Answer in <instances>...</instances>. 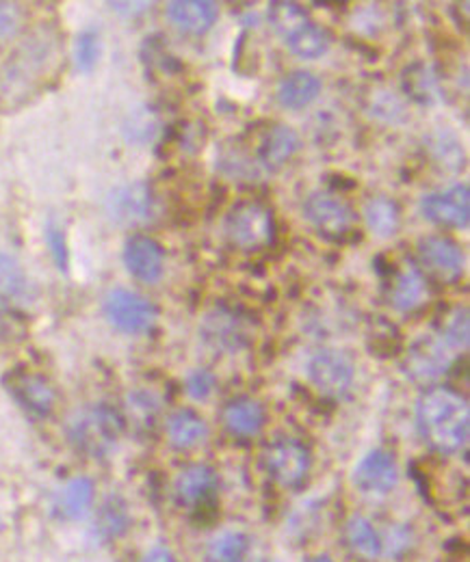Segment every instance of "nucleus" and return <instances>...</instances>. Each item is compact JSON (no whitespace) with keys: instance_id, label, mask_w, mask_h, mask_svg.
<instances>
[{"instance_id":"1","label":"nucleus","mask_w":470,"mask_h":562,"mask_svg":"<svg viewBox=\"0 0 470 562\" xmlns=\"http://www.w3.org/2000/svg\"><path fill=\"white\" fill-rule=\"evenodd\" d=\"M417 426L425 444L436 452H460L469 442V400L456 389L432 387L417 403Z\"/></svg>"},{"instance_id":"2","label":"nucleus","mask_w":470,"mask_h":562,"mask_svg":"<svg viewBox=\"0 0 470 562\" xmlns=\"http://www.w3.org/2000/svg\"><path fill=\"white\" fill-rule=\"evenodd\" d=\"M124 426V416L111 405H89L69 418L67 439L78 452L102 459L115 450Z\"/></svg>"},{"instance_id":"3","label":"nucleus","mask_w":470,"mask_h":562,"mask_svg":"<svg viewBox=\"0 0 470 562\" xmlns=\"http://www.w3.org/2000/svg\"><path fill=\"white\" fill-rule=\"evenodd\" d=\"M224 232L232 247L241 252H258L274 243L276 219L265 204L247 200L232 206L226 217Z\"/></svg>"},{"instance_id":"4","label":"nucleus","mask_w":470,"mask_h":562,"mask_svg":"<svg viewBox=\"0 0 470 562\" xmlns=\"http://www.w3.org/2000/svg\"><path fill=\"white\" fill-rule=\"evenodd\" d=\"M102 311L109 324L126 335L150 333L158 320L156 305L126 288H113L102 301Z\"/></svg>"},{"instance_id":"5","label":"nucleus","mask_w":470,"mask_h":562,"mask_svg":"<svg viewBox=\"0 0 470 562\" xmlns=\"http://www.w3.org/2000/svg\"><path fill=\"white\" fill-rule=\"evenodd\" d=\"M198 335L206 348L219 355H234L250 344L247 320L230 307H213L200 320Z\"/></svg>"},{"instance_id":"6","label":"nucleus","mask_w":470,"mask_h":562,"mask_svg":"<svg viewBox=\"0 0 470 562\" xmlns=\"http://www.w3.org/2000/svg\"><path fill=\"white\" fill-rule=\"evenodd\" d=\"M263 463L267 474L284 489L300 487L313 468V455L306 444L293 437H280L265 448Z\"/></svg>"},{"instance_id":"7","label":"nucleus","mask_w":470,"mask_h":562,"mask_svg":"<svg viewBox=\"0 0 470 562\" xmlns=\"http://www.w3.org/2000/svg\"><path fill=\"white\" fill-rule=\"evenodd\" d=\"M104 208L115 226L137 228L156 219L158 200L148 182H130L111 191Z\"/></svg>"},{"instance_id":"8","label":"nucleus","mask_w":470,"mask_h":562,"mask_svg":"<svg viewBox=\"0 0 470 562\" xmlns=\"http://www.w3.org/2000/svg\"><path fill=\"white\" fill-rule=\"evenodd\" d=\"M306 372L315 389L328 398L347 396L356 379V366L352 357L339 348H319L308 359Z\"/></svg>"},{"instance_id":"9","label":"nucleus","mask_w":470,"mask_h":562,"mask_svg":"<svg viewBox=\"0 0 470 562\" xmlns=\"http://www.w3.org/2000/svg\"><path fill=\"white\" fill-rule=\"evenodd\" d=\"M454 363L452 348L441 335H421L417 337L406 357H404V370L415 383H434L443 374L449 372Z\"/></svg>"},{"instance_id":"10","label":"nucleus","mask_w":470,"mask_h":562,"mask_svg":"<svg viewBox=\"0 0 470 562\" xmlns=\"http://www.w3.org/2000/svg\"><path fill=\"white\" fill-rule=\"evenodd\" d=\"M304 215L328 239H343L356 228V213L352 206L332 193H310L304 202Z\"/></svg>"},{"instance_id":"11","label":"nucleus","mask_w":470,"mask_h":562,"mask_svg":"<svg viewBox=\"0 0 470 562\" xmlns=\"http://www.w3.org/2000/svg\"><path fill=\"white\" fill-rule=\"evenodd\" d=\"M50 56H52V41L48 39L26 41L4 67V76H2L4 93L24 95V91L35 82V78L41 72H46Z\"/></svg>"},{"instance_id":"12","label":"nucleus","mask_w":470,"mask_h":562,"mask_svg":"<svg viewBox=\"0 0 470 562\" xmlns=\"http://www.w3.org/2000/svg\"><path fill=\"white\" fill-rule=\"evenodd\" d=\"M4 387L9 396L33 418H48L54 409L56 394L50 381L35 372L13 370L4 376Z\"/></svg>"},{"instance_id":"13","label":"nucleus","mask_w":470,"mask_h":562,"mask_svg":"<svg viewBox=\"0 0 470 562\" xmlns=\"http://www.w3.org/2000/svg\"><path fill=\"white\" fill-rule=\"evenodd\" d=\"M352 481L363 496H371V498L389 496L399 483V465L395 455L382 448L371 450L356 465Z\"/></svg>"},{"instance_id":"14","label":"nucleus","mask_w":470,"mask_h":562,"mask_svg":"<svg viewBox=\"0 0 470 562\" xmlns=\"http://www.w3.org/2000/svg\"><path fill=\"white\" fill-rule=\"evenodd\" d=\"M421 213L428 221L449 228L467 230L470 221V191L467 184H456L443 193H430L421 200Z\"/></svg>"},{"instance_id":"15","label":"nucleus","mask_w":470,"mask_h":562,"mask_svg":"<svg viewBox=\"0 0 470 562\" xmlns=\"http://www.w3.org/2000/svg\"><path fill=\"white\" fill-rule=\"evenodd\" d=\"M421 267L439 281L454 283L465 276V252L447 237H428L419 241Z\"/></svg>"},{"instance_id":"16","label":"nucleus","mask_w":470,"mask_h":562,"mask_svg":"<svg viewBox=\"0 0 470 562\" xmlns=\"http://www.w3.org/2000/svg\"><path fill=\"white\" fill-rule=\"evenodd\" d=\"M219 489V474L206 463L187 465L174 481V498L180 507L202 511L213 504Z\"/></svg>"},{"instance_id":"17","label":"nucleus","mask_w":470,"mask_h":562,"mask_svg":"<svg viewBox=\"0 0 470 562\" xmlns=\"http://www.w3.org/2000/svg\"><path fill=\"white\" fill-rule=\"evenodd\" d=\"M124 267L141 283H156L165 271V252L163 247L145 234H135L124 245Z\"/></svg>"},{"instance_id":"18","label":"nucleus","mask_w":470,"mask_h":562,"mask_svg":"<svg viewBox=\"0 0 470 562\" xmlns=\"http://www.w3.org/2000/svg\"><path fill=\"white\" fill-rule=\"evenodd\" d=\"M267 413L265 407L250 396H239L232 398L230 403H226L224 411H221V424L224 429L239 439H250L256 437L263 426H265Z\"/></svg>"},{"instance_id":"19","label":"nucleus","mask_w":470,"mask_h":562,"mask_svg":"<svg viewBox=\"0 0 470 562\" xmlns=\"http://www.w3.org/2000/svg\"><path fill=\"white\" fill-rule=\"evenodd\" d=\"M300 135L291 126L276 124L265 132L258 145V161L265 169L278 171L287 163H291V158L300 152Z\"/></svg>"},{"instance_id":"20","label":"nucleus","mask_w":470,"mask_h":562,"mask_svg":"<svg viewBox=\"0 0 470 562\" xmlns=\"http://www.w3.org/2000/svg\"><path fill=\"white\" fill-rule=\"evenodd\" d=\"M167 17L180 30L202 35L217 22L219 7L208 0H176L167 4Z\"/></svg>"},{"instance_id":"21","label":"nucleus","mask_w":470,"mask_h":562,"mask_svg":"<svg viewBox=\"0 0 470 562\" xmlns=\"http://www.w3.org/2000/svg\"><path fill=\"white\" fill-rule=\"evenodd\" d=\"M321 93V78L306 69H295L287 74L276 89L278 102L289 111L308 108Z\"/></svg>"},{"instance_id":"22","label":"nucleus","mask_w":470,"mask_h":562,"mask_svg":"<svg viewBox=\"0 0 470 562\" xmlns=\"http://www.w3.org/2000/svg\"><path fill=\"white\" fill-rule=\"evenodd\" d=\"M165 433L172 448L193 450L208 439V424L193 409H178L167 418Z\"/></svg>"},{"instance_id":"23","label":"nucleus","mask_w":470,"mask_h":562,"mask_svg":"<svg viewBox=\"0 0 470 562\" xmlns=\"http://www.w3.org/2000/svg\"><path fill=\"white\" fill-rule=\"evenodd\" d=\"M343 539L347 550L360 561L373 562L382 557V533L363 515H352L345 522Z\"/></svg>"},{"instance_id":"24","label":"nucleus","mask_w":470,"mask_h":562,"mask_svg":"<svg viewBox=\"0 0 470 562\" xmlns=\"http://www.w3.org/2000/svg\"><path fill=\"white\" fill-rule=\"evenodd\" d=\"M425 298H428V281L423 278V273L412 265L404 267L393 283V292H391L393 307L399 311H412L419 305H423Z\"/></svg>"},{"instance_id":"25","label":"nucleus","mask_w":470,"mask_h":562,"mask_svg":"<svg viewBox=\"0 0 470 562\" xmlns=\"http://www.w3.org/2000/svg\"><path fill=\"white\" fill-rule=\"evenodd\" d=\"M365 221L378 239H393L402 226V210L395 200L378 195L365 204Z\"/></svg>"},{"instance_id":"26","label":"nucleus","mask_w":470,"mask_h":562,"mask_svg":"<svg viewBox=\"0 0 470 562\" xmlns=\"http://www.w3.org/2000/svg\"><path fill=\"white\" fill-rule=\"evenodd\" d=\"M93 491L96 489L89 478H85V476L72 478L59 494V500H56L59 513L72 522L82 520L93 504Z\"/></svg>"},{"instance_id":"27","label":"nucleus","mask_w":470,"mask_h":562,"mask_svg":"<svg viewBox=\"0 0 470 562\" xmlns=\"http://www.w3.org/2000/svg\"><path fill=\"white\" fill-rule=\"evenodd\" d=\"M252 552L250 535L241 531H226L206 544V562H245Z\"/></svg>"},{"instance_id":"28","label":"nucleus","mask_w":470,"mask_h":562,"mask_svg":"<svg viewBox=\"0 0 470 562\" xmlns=\"http://www.w3.org/2000/svg\"><path fill=\"white\" fill-rule=\"evenodd\" d=\"M284 43L300 59H319L330 50L332 37L323 26H319L315 22H308L295 35H291Z\"/></svg>"},{"instance_id":"29","label":"nucleus","mask_w":470,"mask_h":562,"mask_svg":"<svg viewBox=\"0 0 470 562\" xmlns=\"http://www.w3.org/2000/svg\"><path fill=\"white\" fill-rule=\"evenodd\" d=\"M128 526H130V513L126 502L117 496H111L98 511L96 533L100 535V539L113 541V539H119L128 531Z\"/></svg>"},{"instance_id":"30","label":"nucleus","mask_w":470,"mask_h":562,"mask_svg":"<svg viewBox=\"0 0 470 562\" xmlns=\"http://www.w3.org/2000/svg\"><path fill=\"white\" fill-rule=\"evenodd\" d=\"M428 150H430L432 158L436 161V165L443 167L445 171L456 174L465 167L462 143L449 130H436L434 135H430Z\"/></svg>"},{"instance_id":"31","label":"nucleus","mask_w":470,"mask_h":562,"mask_svg":"<svg viewBox=\"0 0 470 562\" xmlns=\"http://www.w3.org/2000/svg\"><path fill=\"white\" fill-rule=\"evenodd\" d=\"M267 20L271 24V28L287 41L291 35H295L302 26H306L310 22L308 13L304 7H300L297 2H271L267 9Z\"/></svg>"},{"instance_id":"32","label":"nucleus","mask_w":470,"mask_h":562,"mask_svg":"<svg viewBox=\"0 0 470 562\" xmlns=\"http://www.w3.org/2000/svg\"><path fill=\"white\" fill-rule=\"evenodd\" d=\"M100 35L96 28H85L74 39V65L78 72L89 74L100 59Z\"/></svg>"},{"instance_id":"33","label":"nucleus","mask_w":470,"mask_h":562,"mask_svg":"<svg viewBox=\"0 0 470 562\" xmlns=\"http://www.w3.org/2000/svg\"><path fill=\"white\" fill-rule=\"evenodd\" d=\"M406 91L410 93V98L419 100V102H430L436 98V89H439V78L434 76V72L425 65H415L406 72Z\"/></svg>"},{"instance_id":"34","label":"nucleus","mask_w":470,"mask_h":562,"mask_svg":"<svg viewBox=\"0 0 470 562\" xmlns=\"http://www.w3.org/2000/svg\"><path fill=\"white\" fill-rule=\"evenodd\" d=\"M0 292L9 298H24L28 294V281L22 267L0 252Z\"/></svg>"},{"instance_id":"35","label":"nucleus","mask_w":470,"mask_h":562,"mask_svg":"<svg viewBox=\"0 0 470 562\" xmlns=\"http://www.w3.org/2000/svg\"><path fill=\"white\" fill-rule=\"evenodd\" d=\"M126 405H128V413L137 422V426H150L161 409V400L156 398V394H152L148 389L130 392L126 398Z\"/></svg>"},{"instance_id":"36","label":"nucleus","mask_w":470,"mask_h":562,"mask_svg":"<svg viewBox=\"0 0 470 562\" xmlns=\"http://www.w3.org/2000/svg\"><path fill=\"white\" fill-rule=\"evenodd\" d=\"M470 322L469 309L467 307H456L445 322L443 329V340L447 342L449 348H467L469 346Z\"/></svg>"},{"instance_id":"37","label":"nucleus","mask_w":470,"mask_h":562,"mask_svg":"<svg viewBox=\"0 0 470 562\" xmlns=\"http://www.w3.org/2000/svg\"><path fill=\"white\" fill-rule=\"evenodd\" d=\"M371 115L386 124H397L406 119V106L399 95L391 91H378L371 98Z\"/></svg>"},{"instance_id":"38","label":"nucleus","mask_w":470,"mask_h":562,"mask_svg":"<svg viewBox=\"0 0 470 562\" xmlns=\"http://www.w3.org/2000/svg\"><path fill=\"white\" fill-rule=\"evenodd\" d=\"M185 392L193 403H206L217 392V376L211 370H191L185 379Z\"/></svg>"},{"instance_id":"39","label":"nucleus","mask_w":470,"mask_h":562,"mask_svg":"<svg viewBox=\"0 0 470 562\" xmlns=\"http://www.w3.org/2000/svg\"><path fill=\"white\" fill-rule=\"evenodd\" d=\"M46 245L50 252V258L54 263V267L61 273H67L69 267V252H67V241H65V232L56 221H48L46 226Z\"/></svg>"},{"instance_id":"40","label":"nucleus","mask_w":470,"mask_h":562,"mask_svg":"<svg viewBox=\"0 0 470 562\" xmlns=\"http://www.w3.org/2000/svg\"><path fill=\"white\" fill-rule=\"evenodd\" d=\"M412 531L408 526H393L386 535H382V557L399 559L412 548Z\"/></svg>"},{"instance_id":"41","label":"nucleus","mask_w":470,"mask_h":562,"mask_svg":"<svg viewBox=\"0 0 470 562\" xmlns=\"http://www.w3.org/2000/svg\"><path fill=\"white\" fill-rule=\"evenodd\" d=\"M130 132V139L135 141H148L154 132H156V119L150 111H141V113H135L130 117V124H128V130Z\"/></svg>"},{"instance_id":"42","label":"nucleus","mask_w":470,"mask_h":562,"mask_svg":"<svg viewBox=\"0 0 470 562\" xmlns=\"http://www.w3.org/2000/svg\"><path fill=\"white\" fill-rule=\"evenodd\" d=\"M22 24V11L17 4L0 2V37L13 35Z\"/></svg>"},{"instance_id":"43","label":"nucleus","mask_w":470,"mask_h":562,"mask_svg":"<svg viewBox=\"0 0 470 562\" xmlns=\"http://www.w3.org/2000/svg\"><path fill=\"white\" fill-rule=\"evenodd\" d=\"M141 562H178L176 561V557L167 550V548H163V546H156V548H152Z\"/></svg>"},{"instance_id":"44","label":"nucleus","mask_w":470,"mask_h":562,"mask_svg":"<svg viewBox=\"0 0 470 562\" xmlns=\"http://www.w3.org/2000/svg\"><path fill=\"white\" fill-rule=\"evenodd\" d=\"M306 562H334V559L328 557V554H317V557H313V559H308Z\"/></svg>"},{"instance_id":"45","label":"nucleus","mask_w":470,"mask_h":562,"mask_svg":"<svg viewBox=\"0 0 470 562\" xmlns=\"http://www.w3.org/2000/svg\"><path fill=\"white\" fill-rule=\"evenodd\" d=\"M4 324V307H2V301H0V327Z\"/></svg>"}]
</instances>
